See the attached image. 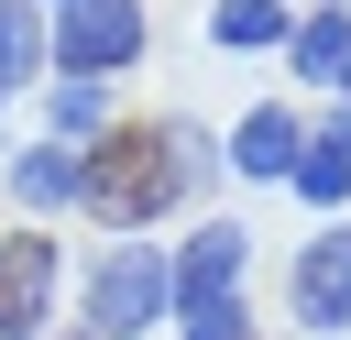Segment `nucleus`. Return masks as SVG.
Masks as SVG:
<instances>
[{"instance_id": "nucleus-1", "label": "nucleus", "mask_w": 351, "mask_h": 340, "mask_svg": "<svg viewBox=\"0 0 351 340\" xmlns=\"http://www.w3.org/2000/svg\"><path fill=\"white\" fill-rule=\"evenodd\" d=\"M176 186H186V175H176V121H165V132H99L77 208L110 219V230H143L154 208H176Z\"/></svg>"}, {"instance_id": "nucleus-2", "label": "nucleus", "mask_w": 351, "mask_h": 340, "mask_svg": "<svg viewBox=\"0 0 351 340\" xmlns=\"http://www.w3.org/2000/svg\"><path fill=\"white\" fill-rule=\"evenodd\" d=\"M165 307H176V263H165V252H99V263H88V318H77V340H143Z\"/></svg>"}, {"instance_id": "nucleus-3", "label": "nucleus", "mask_w": 351, "mask_h": 340, "mask_svg": "<svg viewBox=\"0 0 351 340\" xmlns=\"http://www.w3.org/2000/svg\"><path fill=\"white\" fill-rule=\"evenodd\" d=\"M55 55H66V77H121L143 55V0H66L55 11Z\"/></svg>"}, {"instance_id": "nucleus-4", "label": "nucleus", "mask_w": 351, "mask_h": 340, "mask_svg": "<svg viewBox=\"0 0 351 340\" xmlns=\"http://www.w3.org/2000/svg\"><path fill=\"white\" fill-rule=\"evenodd\" d=\"M55 263H66V252H55L44 230H11V241H0V340H33V329H44Z\"/></svg>"}, {"instance_id": "nucleus-5", "label": "nucleus", "mask_w": 351, "mask_h": 340, "mask_svg": "<svg viewBox=\"0 0 351 340\" xmlns=\"http://www.w3.org/2000/svg\"><path fill=\"white\" fill-rule=\"evenodd\" d=\"M241 263H252V241H241L230 219L186 230V252H176V318H186V307H219V296L241 285Z\"/></svg>"}, {"instance_id": "nucleus-6", "label": "nucleus", "mask_w": 351, "mask_h": 340, "mask_svg": "<svg viewBox=\"0 0 351 340\" xmlns=\"http://www.w3.org/2000/svg\"><path fill=\"white\" fill-rule=\"evenodd\" d=\"M296 318L307 329H351V230H318L307 252H296Z\"/></svg>"}, {"instance_id": "nucleus-7", "label": "nucleus", "mask_w": 351, "mask_h": 340, "mask_svg": "<svg viewBox=\"0 0 351 340\" xmlns=\"http://www.w3.org/2000/svg\"><path fill=\"white\" fill-rule=\"evenodd\" d=\"M296 154H307V121H296V110H252V121L230 132V175H252V186L296 175Z\"/></svg>"}, {"instance_id": "nucleus-8", "label": "nucleus", "mask_w": 351, "mask_h": 340, "mask_svg": "<svg viewBox=\"0 0 351 340\" xmlns=\"http://www.w3.org/2000/svg\"><path fill=\"white\" fill-rule=\"evenodd\" d=\"M296 77H351V0H318L307 22H296Z\"/></svg>"}, {"instance_id": "nucleus-9", "label": "nucleus", "mask_w": 351, "mask_h": 340, "mask_svg": "<svg viewBox=\"0 0 351 340\" xmlns=\"http://www.w3.org/2000/svg\"><path fill=\"white\" fill-rule=\"evenodd\" d=\"M296 186H307L318 208H340V197H351V110L307 132V154H296Z\"/></svg>"}, {"instance_id": "nucleus-10", "label": "nucleus", "mask_w": 351, "mask_h": 340, "mask_svg": "<svg viewBox=\"0 0 351 340\" xmlns=\"http://www.w3.org/2000/svg\"><path fill=\"white\" fill-rule=\"evenodd\" d=\"M11 186H22L33 208H66V197L88 186V165H77L66 143H33V154H11Z\"/></svg>"}, {"instance_id": "nucleus-11", "label": "nucleus", "mask_w": 351, "mask_h": 340, "mask_svg": "<svg viewBox=\"0 0 351 340\" xmlns=\"http://www.w3.org/2000/svg\"><path fill=\"white\" fill-rule=\"evenodd\" d=\"M44 55H55L44 11H33V0H0V99H11V88H22V77L44 66Z\"/></svg>"}, {"instance_id": "nucleus-12", "label": "nucleus", "mask_w": 351, "mask_h": 340, "mask_svg": "<svg viewBox=\"0 0 351 340\" xmlns=\"http://www.w3.org/2000/svg\"><path fill=\"white\" fill-rule=\"evenodd\" d=\"M208 44H241V55L252 44H285V0H219L208 11Z\"/></svg>"}, {"instance_id": "nucleus-13", "label": "nucleus", "mask_w": 351, "mask_h": 340, "mask_svg": "<svg viewBox=\"0 0 351 340\" xmlns=\"http://www.w3.org/2000/svg\"><path fill=\"white\" fill-rule=\"evenodd\" d=\"M77 132H88V143L110 132V88H99V77H66V88H55V143H77Z\"/></svg>"}, {"instance_id": "nucleus-14", "label": "nucleus", "mask_w": 351, "mask_h": 340, "mask_svg": "<svg viewBox=\"0 0 351 340\" xmlns=\"http://www.w3.org/2000/svg\"><path fill=\"white\" fill-rule=\"evenodd\" d=\"M176 329H186V340H252V318H241V307H230V296H219V307H186V318H176Z\"/></svg>"}, {"instance_id": "nucleus-15", "label": "nucleus", "mask_w": 351, "mask_h": 340, "mask_svg": "<svg viewBox=\"0 0 351 340\" xmlns=\"http://www.w3.org/2000/svg\"><path fill=\"white\" fill-rule=\"evenodd\" d=\"M340 88H351V77H340Z\"/></svg>"}, {"instance_id": "nucleus-16", "label": "nucleus", "mask_w": 351, "mask_h": 340, "mask_svg": "<svg viewBox=\"0 0 351 340\" xmlns=\"http://www.w3.org/2000/svg\"><path fill=\"white\" fill-rule=\"evenodd\" d=\"M55 11H66V0H55Z\"/></svg>"}]
</instances>
